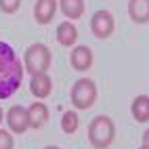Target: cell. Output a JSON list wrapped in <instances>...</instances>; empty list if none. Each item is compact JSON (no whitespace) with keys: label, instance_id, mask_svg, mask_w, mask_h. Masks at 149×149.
Masks as SVG:
<instances>
[{"label":"cell","instance_id":"10","mask_svg":"<svg viewBox=\"0 0 149 149\" xmlns=\"http://www.w3.org/2000/svg\"><path fill=\"white\" fill-rule=\"evenodd\" d=\"M46 120H48V109H46L44 103L36 101V103H32V105L27 107V122H29V126H32V128L44 126Z\"/></svg>","mask_w":149,"mask_h":149},{"label":"cell","instance_id":"5","mask_svg":"<svg viewBox=\"0 0 149 149\" xmlns=\"http://www.w3.org/2000/svg\"><path fill=\"white\" fill-rule=\"evenodd\" d=\"M91 29H93V34L97 38H109L113 32V17L111 13H107V11H97L91 19Z\"/></svg>","mask_w":149,"mask_h":149},{"label":"cell","instance_id":"14","mask_svg":"<svg viewBox=\"0 0 149 149\" xmlns=\"http://www.w3.org/2000/svg\"><path fill=\"white\" fill-rule=\"evenodd\" d=\"M61 11L69 19H80L84 13V0H59Z\"/></svg>","mask_w":149,"mask_h":149},{"label":"cell","instance_id":"4","mask_svg":"<svg viewBox=\"0 0 149 149\" xmlns=\"http://www.w3.org/2000/svg\"><path fill=\"white\" fill-rule=\"evenodd\" d=\"M97 99V86L93 80L82 78L72 86V103L78 109H88Z\"/></svg>","mask_w":149,"mask_h":149},{"label":"cell","instance_id":"11","mask_svg":"<svg viewBox=\"0 0 149 149\" xmlns=\"http://www.w3.org/2000/svg\"><path fill=\"white\" fill-rule=\"evenodd\" d=\"M128 15L136 23L149 21V0H130L128 2Z\"/></svg>","mask_w":149,"mask_h":149},{"label":"cell","instance_id":"18","mask_svg":"<svg viewBox=\"0 0 149 149\" xmlns=\"http://www.w3.org/2000/svg\"><path fill=\"white\" fill-rule=\"evenodd\" d=\"M143 145H145V147H149V128H147L145 134H143Z\"/></svg>","mask_w":149,"mask_h":149},{"label":"cell","instance_id":"16","mask_svg":"<svg viewBox=\"0 0 149 149\" xmlns=\"http://www.w3.org/2000/svg\"><path fill=\"white\" fill-rule=\"evenodd\" d=\"M19 4H21V0H0V8H2L4 13H15Z\"/></svg>","mask_w":149,"mask_h":149},{"label":"cell","instance_id":"3","mask_svg":"<svg viewBox=\"0 0 149 149\" xmlns=\"http://www.w3.org/2000/svg\"><path fill=\"white\" fill-rule=\"evenodd\" d=\"M51 51H48V46L44 44H32L25 51V67L29 74H44L48 67H51Z\"/></svg>","mask_w":149,"mask_h":149},{"label":"cell","instance_id":"17","mask_svg":"<svg viewBox=\"0 0 149 149\" xmlns=\"http://www.w3.org/2000/svg\"><path fill=\"white\" fill-rule=\"evenodd\" d=\"M0 149H13V136H11V132L0 130Z\"/></svg>","mask_w":149,"mask_h":149},{"label":"cell","instance_id":"19","mask_svg":"<svg viewBox=\"0 0 149 149\" xmlns=\"http://www.w3.org/2000/svg\"><path fill=\"white\" fill-rule=\"evenodd\" d=\"M0 124H2V107H0Z\"/></svg>","mask_w":149,"mask_h":149},{"label":"cell","instance_id":"15","mask_svg":"<svg viewBox=\"0 0 149 149\" xmlns=\"http://www.w3.org/2000/svg\"><path fill=\"white\" fill-rule=\"evenodd\" d=\"M78 124H80V120H78V113L76 111H65L63 118H61V128L63 132L67 134H74L78 130Z\"/></svg>","mask_w":149,"mask_h":149},{"label":"cell","instance_id":"20","mask_svg":"<svg viewBox=\"0 0 149 149\" xmlns=\"http://www.w3.org/2000/svg\"><path fill=\"white\" fill-rule=\"evenodd\" d=\"M46 149H59V147H46Z\"/></svg>","mask_w":149,"mask_h":149},{"label":"cell","instance_id":"2","mask_svg":"<svg viewBox=\"0 0 149 149\" xmlns=\"http://www.w3.org/2000/svg\"><path fill=\"white\" fill-rule=\"evenodd\" d=\"M116 136V126L107 116H97L88 126V141H91L97 149H105L111 145Z\"/></svg>","mask_w":149,"mask_h":149},{"label":"cell","instance_id":"21","mask_svg":"<svg viewBox=\"0 0 149 149\" xmlns=\"http://www.w3.org/2000/svg\"><path fill=\"white\" fill-rule=\"evenodd\" d=\"M141 149H149V147H145V145H143V147H141Z\"/></svg>","mask_w":149,"mask_h":149},{"label":"cell","instance_id":"6","mask_svg":"<svg viewBox=\"0 0 149 149\" xmlns=\"http://www.w3.org/2000/svg\"><path fill=\"white\" fill-rule=\"evenodd\" d=\"M6 124H8V128H11L13 132H17V134L25 132L27 126H29V122H27V109L21 107V105L11 107V109H8V113H6Z\"/></svg>","mask_w":149,"mask_h":149},{"label":"cell","instance_id":"12","mask_svg":"<svg viewBox=\"0 0 149 149\" xmlns=\"http://www.w3.org/2000/svg\"><path fill=\"white\" fill-rule=\"evenodd\" d=\"M57 40H59V44H63V46H74L76 40H78V29H76V25L69 23V21L61 23V25L57 27Z\"/></svg>","mask_w":149,"mask_h":149},{"label":"cell","instance_id":"13","mask_svg":"<svg viewBox=\"0 0 149 149\" xmlns=\"http://www.w3.org/2000/svg\"><path fill=\"white\" fill-rule=\"evenodd\" d=\"M130 111H132L136 122H149V97L147 95H139L132 101Z\"/></svg>","mask_w":149,"mask_h":149},{"label":"cell","instance_id":"1","mask_svg":"<svg viewBox=\"0 0 149 149\" xmlns=\"http://www.w3.org/2000/svg\"><path fill=\"white\" fill-rule=\"evenodd\" d=\"M23 80V65L17 59L11 44L0 42V99H8L17 93Z\"/></svg>","mask_w":149,"mask_h":149},{"label":"cell","instance_id":"8","mask_svg":"<svg viewBox=\"0 0 149 149\" xmlns=\"http://www.w3.org/2000/svg\"><path fill=\"white\" fill-rule=\"evenodd\" d=\"M29 91H32V95L38 97V99H46L48 95H51L53 82H51V78L46 76V72H44V74H34V76H32Z\"/></svg>","mask_w":149,"mask_h":149},{"label":"cell","instance_id":"7","mask_svg":"<svg viewBox=\"0 0 149 149\" xmlns=\"http://www.w3.org/2000/svg\"><path fill=\"white\" fill-rule=\"evenodd\" d=\"M69 61H72L74 69H78V72H86V69H91V65H93V51L88 46H76L72 51Z\"/></svg>","mask_w":149,"mask_h":149},{"label":"cell","instance_id":"9","mask_svg":"<svg viewBox=\"0 0 149 149\" xmlns=\"http://www.w3.org/2000/svg\"><path fill=\"white\" fill-rule=\"evenodd\" d=\"M55 11H57V0H38L36 8H34L36 21L42 23V25L51 23L53 17H55Z\"/></svg>","mask_w":149,"mask_h":149}]
</instances>
